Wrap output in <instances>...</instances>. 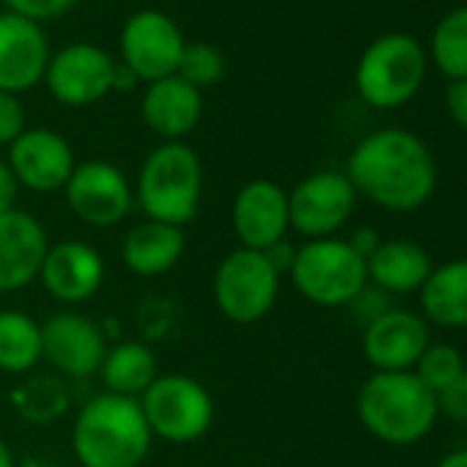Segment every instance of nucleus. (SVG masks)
Returning a JSON list of instances; mask_svg holds the SVG:
<instances>
[{"label": "nucleus", "instance_id": "1", "mask_svg": "<svg viewBox=\"0 0 467 467\" xmlns=\"http://www.w3.org/2000/svg\"><path fill=\"white\" fill-rule=\"evenodd\" d=\"M344 173L358 195L388 212L420 209L437 187L429 146L401 127H385L358 140Z\"/></svg>", "mask_w": 467, "mask_h": 467}, {"label": "nucleus", "instance_id": "2", "mask_svg": "<svg viewBox=\"0 0 467 467\" xmlns=\"http://www.w3.org/2000/svg\"><path fill=\"white\" fill-rule=\"evenodd\" d=\"M151 437L140 401L116 393L94 396L72 429L75 456L83 467H140Z\"/></svg>", "mask_w": 467, "mask_h": 467}, {"label": "nucleus", "instance_id": "3", "mask_svg": "<svg viewBox=\"0 0 467 467\" xmlns=\"http://www.w3.org/2000/svg\"><path fill=\"white\" fill-rule=\"evenodd\" d=\"M437 399L412 371H374L358 393V418L388 445H415L437 423Z\"/></svg>", "mask_w": 467, "mask_h": 467}, {"label": "nucleus", "instance_id": "4", "mask_svg": "<svg viewBox=\"0 0 467 467\" xmlns=\"http://www.w3.org/2000/svg\"><path fill=\"white\" fill-rule=\"evenodd\" d=\"M201 157L182 140L160 143L149 151L138 173V203L149 220L187 225L201 206Z\"/></svg>", "mask_w": 467, "mask_h": 467}, {"label": "nucleus", "instance_id": "5", "mask_svg": "<svg viewBox=\"0 0 467 467\" xmlns=\"http://www.w3.org/2000/svg\"><path fill=\"white\" fill-rule=\"evenodd\" d=\"M426 53L410 34L377 36L355 67V88L360 99L377 110L407 105L423 86Z\"/></svg>", "mask_w": 467, "mask_h": 467}, {"label": "nucleus", "instance_id": "6", "mask_svg": "<svg viewBox=\"0 0 467 467\" xmlns=\"http://www.w3.org/2000/svg\"><path fill=\"white\" fill-rule=\"evenodd\" d=\"M295 289L314 306L341 308L349 306L368 286V267L347 240H308L297 248L292 262Z\"/></svg>", "mask_w": 467, "mask_h": 467}, {"label": "nucleus", "instance_id": "7", "mask_svg": "<svg viewBox=\"0 0 467 467\" xmlns=\"http://www.w3.org/2000/svg\"><path fill=\"white\" fill-rule=\"evenodd\" d=\"M281 292V273L273 267L265 251L237 248L214 270L212 297L217 311L237 325H254L265 319Z\"/></svg>", "mask_w": 467, "mask_h": 467}, {"label": "nucleus", "instance_id": "8", "mask_svg": "<svg viewBox=\"0 0 467 467\" xmlns=\"http://www.w3.org/2000/svg\"><path fill=\"white\" fill-rule=\"evenodd\" d=\"M138 401L151 434L165 442L201 440L214 420L209 390L187 374H160Z\"/></svg>", "mask_w": 467, "mask_h": 467}, {"label": "nucleus", "instance_id": "9", "mask_svg": "<svg viewBox=\"0 0 467 467\" xmlns=\"http://www.w3.org/2000/svg\"><path fill=\"white\" fill-rule=\"evenodd\" d=\"M184 47L187 42L179 23L160 9L130 15L119 36L121 64L146 86L176 75Z\"/></svg>", "mask_w": 467, "mask_h": 467}, {"label": "nucleus", "instance_id": "10", "mask_svg": "<svg viewBox=\"0 0 467 467\" xmlns=\"http://www.w3.org/2000/svg\"><path fill=\"white\" fill-rule=\"evenodd\" d=\"M358 192L344 171H317L289 192V225L308 240H327L352 217Z\"/></svg>", "mask_w": 467, "mask_h": 467}, {"label": "nucleus", "instance_id": "11", "mask_svg": "<svg viewBox=\"0 0 467 467\" xmlns=\"http://www.w3.org/2000/svg\"><path fill=\"white\" fill-rule=\"evenodd\" d=\"M113 56L91 42H75L50 56L45 83L56 102L67 108H88L113 91Z\"/></svg>", "mask_w": 467, "mask_h": 467}, {"label": "nucleus", "instance_id": "12", "mask_svg": "<svg viewBox=\"0 0 467 467\" xmlns=\"http://www.w3.org/2000/svg\"><path fill=\"white\" fill-rule=\"evenodd\" d=\"M69 209L94 228L121 223L132 209V187L124 171L108 160H88L75 165L67 187Z\"/></svg>", "mask_w": 467, "mask_h": 467}, {"label": "nucleus", "instance_id": "13", "mask_svg": "<svg viewBox=\"0 0 467 467\" xmlns=\"http://www.w3.org/2000/svg\"><path fill=\"white\" fill-rule=\"evenodd\" d=\"M231 225L243 248L270 251L286 240L289 225V192L270 182L254 179L240 187L231 203Z\"/></svg>", "mask_w": 467, "mask_h": 467}, {"label": "nucleus", "instance_id": "14", "mask_svg": "<svg viewBox=\"0 0 467 467\" xmlns=\"http://www.w3.org/2000/svg\"><path fill=\"white\" fill-rule=\"evenodd\" d=\"M9 168L20 187L34 192H56L64 190L69 176L75 173V151L69 140L45 127H28L9 146Z\"/></svg>", "mask_w": 467, "mask_h": 467}, {"label": "nucleus", "instance_id": "15", "mask_svg": "<svg viewBox=\"0 0 467 467\" xmlns=\"http://www.w3.org/2000/svg\"><path fill=\"white\" fill-rule=\"evenodd\" d=\"M108 355L102 330L83 314L61 311L42 322V358L61 374L83 379L99 371Z\"/></svg>", "mask_w": 467, "mask_h": 467}, {"label": "nucleus", "instance_id": "16", "mask_svg": "<svg viewBox=\"0 0 467 467\" xmlns=\"http://www.w3.org/2000/svg\"><path fill=\"white\" fill-rule=\"evenodd\" d=\"M50 56L42 26L12 12L0 15V91L20 97L45 83Z\"/></svg>", "mask_w": 467, "mask_h": 467}, {"label": "nucleus", "instance_id": "17", "mask_svg": "<svg viewBox=\"0 0 467 467\" xmlns=\"http://www.w3.org/2000/svg\"><path fill=\"white\" fill-rule=\"evenodd\" d=\"M429 344V322L404 308L385 311L363 330V358L374 371H412Z\"/></svg>", "mask_w": 467, "mask_h": 467}, {"label": "nucleus", "instance_id": "18", "mask_svg": "<svg viewBox=\"0 0 467 467\" xmlns=\"http://www.w3.org/2000/svg\"><path fill=\"white\" fill-rule=\"evenodd\" d=\"M50 251L45 225L23 209L0 214V295L34 284Z\"/></svg>", "mask_w": 467, "mask_h": 467}, {"label": "nucleus", "instance_id": "19", "mask_svg": "<svg viewBox=\"0 0 467 467\" xmlns=\"http://www.w3.org/2000/svg\"><path fill=\"white\" fill-rule=\"evenodd\" d=\"M39 281L61 303H86L99 292L105 281V262L88 243L67 240L50 245Z\"/></svg>", "mask_w": 467, "mask_h": 467}, {"label": "nucleus", "instance_id": "20", "mask_svg": "<svg viewBox=\"0 0 467 467\" xmlns=\"http://www.w3.org/2000/svg\"><path fill=\"white\" fill-rule=\"evenodd\" d=\"M140 116L143 124L165 143L182 140L201 124L203 97L179 75H171L146 86L140 97Z\"/></svg>", "mask_w": 467, "mask_h": 467}, {"label": "nucleus", "instance_id": "21", "mask_svg": "<svg viewBox=\"0 0 467 467\" xmlns=\"http://www.w3.org/2000/svg\"><path fill=\"white\" fill-rule=\"evenodd\" d=\"M368 284L385 295H412L420 292L434 265L423 245L412 240H385L377 254L366 262Z\"/></svg>", "mask_w": 467, "mask_h": 467}, {"label": "nucleus", "instance_id": "22", "mask_svg": "<svg viewBox=\"0 0 467 467\" xmlns=\"http://www.w3.org/2000/svg\"><path fill=\"white\" fill-rule=\"evenodd\" d=\"M184 254V231L168 223L146 220L135 225L121 248V259L130 273L157 278L171 273Z\"/></svg>", "mask_w": 467, "mask_h": 467}, {"label": "nucleus", "instance_id": "23", "mask_svg": "<svg viewBox=\"0 0 467 467\" xmlns=\"http://www.w3.org/2000/svg\"><path fill=\"white\" fill-rule=\"evenodd\" d=\"M418 295L426 322L448 330L467 327V259L434 267Z\"/></svg>", "mask_w": 467, "mask_h": 467}, {"label": "nucleus", "instance_id": "24", "mask_svg": "<svg viewBox=\"0 0 467 467\" xmlns=\"http://www.w3.org/2000/svg\"><path fill=\"white\" fill-rule=\"evenodd\" d=\"M99 374H102L108 393L140 399L151 388V382L160 377V368H157L154 352L146 344L124 341V344H116L113 349H108V355L99 366Z\"/></svg>", "mask_w": 467, "mask_h": 467}, {"label": "nucleus", "instance_id": "25", "mask_svg": "<svg viewBox=\"0 0 467 467\" xmlns=\"http://www.w3.org/2000/svg\"><path fill=\"white\" fill-rule=\"evenodd\" d=\"M42 360V325L23 311H0V371L26 374Z\"/></svg>", "mask_w": 467, "mask_h": 467}, {"label": "nucleus", "instance_id": "26", "mask_svg": "<svg viewBox=\"0 0 467 467\" xmlns=\"http://www.w3.org/2000/svg\"><path fill=\"white\" fill-rule=\"evenodd\" d=\"M431 61L448 80H467V6L448 12L431 34Z\"/></svg>", "mask_w": 467, "mask_h": 467}, {"label": "nucleus", "instance_id": "27", "mask_svg": "<svg viewBox=\"0 0 467 467\" xmlns=\"http://www.w3.org/2000/svg\"><path fill=\"white\" fill-rule=\"evenodd\" d=\"M176 75L184 83H190L192 88L203 91V88L217 86L223 80V75H225V56H223V50H217L209 42H187Z\"/></svg>", "mask_w": 467, "mask_h": 467}, {"label": "nucleus", "instance_id": "28", "mask_svg": "<svg viewBox=\"0 0 467 467\" xmlns=\"http://www.w3.org/2000/svg\"><path fill=\"white\" fill-rule=\"evenodd\" d=\"M464 371V358L453 344H429L420 360L415 363L412 374L437 396L445 390L459 374Z\"/></svg>", "mask_w": 467, "mask_h": 467}, {"label": "nucleus", "instance_id": "29", "mask_svg": "<svg viewBox=\"0 0 467 467\" xmlns=\"http://www.w3.org/2000/svg\"><path fill=\"white\" fill-rule=\"evenodd\" d=\"M4 4H6V12L23 20H31L36 26H45V23H56L67 17L78 6V0H4Z\"/></svg>", "mask_w": 467, "mask_h": 467}, {"label": "nucleus", "instance_id": "30", "mask_svg": "<svg viewBox=\"0 0 467 467\" xmlns=\"http://www.w3.org/2000/svg\"><path fill=\"white\" fill-rule=\"evenodd\" d=\"M28 130V113L17 94L0 91V146H12Z\"/></svg>", "mask_w": 467, "mask_h": 467}, {"label": "nucleus", "instance_id": "31", "mask_svg": "<svg viewBox=\"0 0 467 467\" xmlns=\"http://www.w3.org/2000/svg\"><path fill=\"white\" fill-rule=\"evenodd\" d=\"M434 399H437V412H442V415H448V418H453L459 423H467V366Z\"/></svg>", "mask_w": 467, "mask_h": 467}, {"label": "nucleus", "instance_id": "32", "mask_svg": "<svg viewBox=\"0 0 467 467\" xmlns=\"http://www.w3.org/2000/svg\"><path fill=\"white\" fill-rule=\"evenodd\" d=\"M349 306L358 311V317H360V319H366V325H368V322H374L377 317H382L385 311H390V308H393V306H390V295H385L382 289H377V286H371V284H368V286H366V289H363V292H360Z\"/></svg>", "mask_w": 467, "mask_h": 467}, {"label": "nucleus", "instance_id": "33", "mask_svg": "<svg viewBox=\"0 0 467 467\" xmlns=\"http://www.w3.org/2000/svg\"><path fill=\"white\" fill-rule=\"evenodd\" d=\"M445 110L451 121L467 132V80H451L445 88Z\"/></svg>", "mask_w": 467, "mask_h": 467}, {"label": "nucleus", "instance_id": "34", "mask_svg": "<svg viewBox=\"0 0 467 467\" xmlns=\"http://www.w3.org/2000/svg\"><path fill=\"white\" fill-rule=\"evenodd\" d=\"M347 243L352 245V251H355L360 259H366V262H368L385 240H382V234H379L377 228L363 225V228H355V231H352V237H349Z\"/></svg>", "mask_w": 467, "mask_h": 467}, {"label": "nucleus", "instance_id": "35", "mask_svg": "<svg viewBox=\"0 0 467 467\" xmlns=\"http://www.w3.org/2000/svg\"><path fill=\"white\" fill-rule=\"evenodd\" d=\"M17 192H20V182L15 179L12 168L6 160H0V214L17 209Z\"/></svg>", "mask_w": 467, "mask_h": 467}, {"label": "nucleus", "instance_id": "36", "mask_svg": "<svg viewBox=\"0 0 467 467\" xmlns=\"http://www.w3.org/2000/svg\"><path fill=\"white\" fill-rule=\"evenodd\" d=\"M140 80L121 64L116 61V72H113V91H132Z\"/></svg>", "mask_w": 467, "mask_h": 467}, {"label": "nucleus", "instance_id": "37", "mask_svg": "<svg viewBox=\"0 0 467 467\" xmlns=\"http://www.w3.org/2000/svg\"><path fill=\"white\" fill-rule=\"evenodd\" d=\"M434 467H467V448H459V451L445 453Z\"/></svg>", "mask_w": 467, "mask_h": 467}, {"label": "nucleus", "instance_id": "38", "mask_svg": "<svg viewBox=\"0 0 467 467\" xmlns=\"http://www.w3.org/2000/svg\"><path fill=\"white\" fill-rule=\"evenodd\" d=\"M0 467H15V453L4 440H0Z\"/></svg>", "mask_w": 467, "mask_h": 467}]
</instances>
